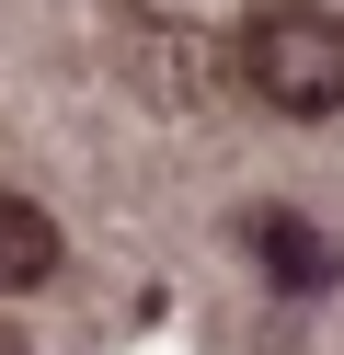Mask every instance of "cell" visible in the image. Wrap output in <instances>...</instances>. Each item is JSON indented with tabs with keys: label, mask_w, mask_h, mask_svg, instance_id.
Listing matches in <instances>:
<instances>
[{
	"label": "cell",
	"mask_w": 344,
	"mask_h": 355,
	"mask_svg": "<svg viewBox=\"0 0 344 355\" xmlns=\"http://www.w3.org/2000/svg\"><path fill=\"white\" fill-rule=\"evenodd\" d=\"M229 69H241V92L264 115H344V12L264 0L241 24V46H229Z\"/></svg>",
	"instance_id": "6da1fadb"
},
{
	"label": "cell",
	"mask_w": 344,
	"mask_h": 355,
	"mask_svg": "<svg viewBox=\"0 0 344 355\" xmlns=\"http://www.w3.org/2000/svg\"><path fill=\"white\" fill-rule=\"evenodd\" d=\"M241 252H264L275 286H333V241H321L310 218H287V207H252L241 218Z\"/></svg>",
	"instance_id": "7a4b0ae2"
},
{
	"label": "cell",
	"mask_w": 344,
	"mask_h": 355,
	"mask_svg": "<svg viewBox=\"0 0 344 355\" xmlns=\"http://www.w3.org/2000/svg\"><path fill=\"white\" fill-rule=\"evenodd\" d=\"M46 275H58V218L23 207V195H0V298L12 286H46Z\"/></svg>",
	"instance_id": "3957f363"
},
{
	"label": "cell",
	"mask_w": 344,
	"mask_h": 355,
	"mask_svg": "<svg viewBox=\"0 0 344 355\" xmlns=\"http://www.w3.org/2000/svg\"><path fill=\"white\" fill-rule=\"evenodd\" d=\"M0 355H23V332H0Z\"/></svg>",
	"instance_id": "277c9868"
}]
</instances>
